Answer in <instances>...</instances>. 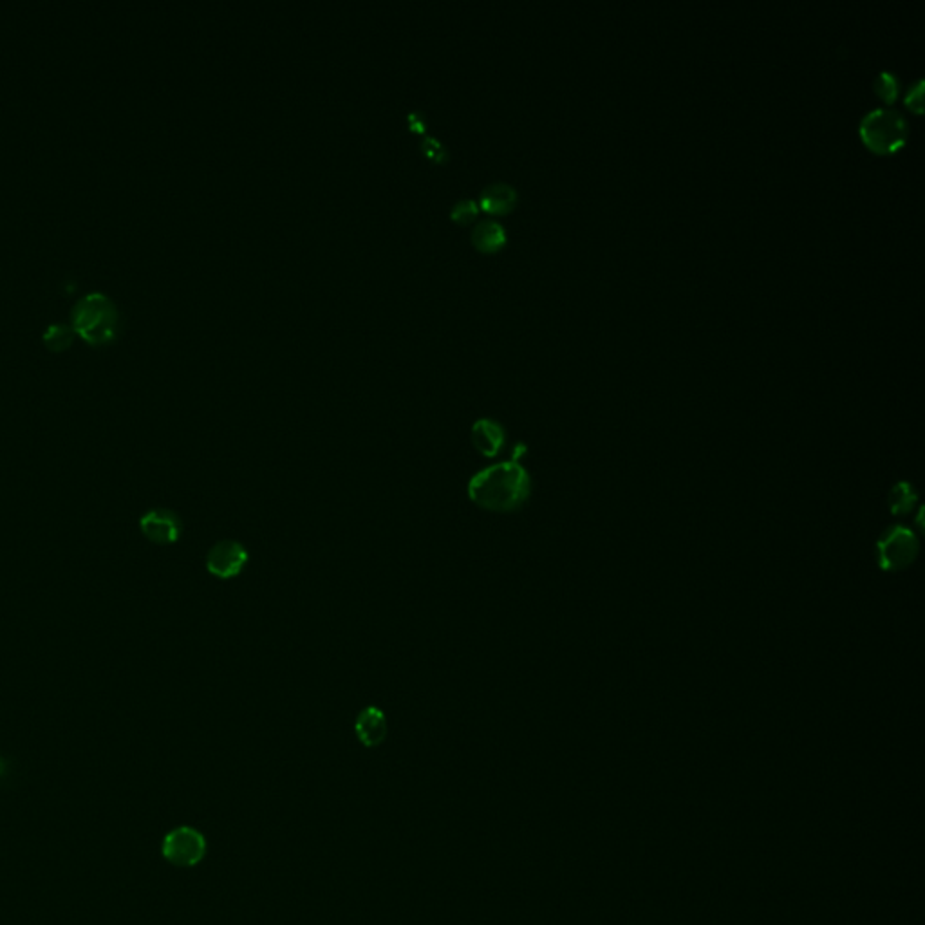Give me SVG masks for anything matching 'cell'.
<instances>
[{
    "label": "cell",
    "instance_id": "cell-1",
    "mask_svg": "<svg viewBox=\"0 0 925 925\" xmlns=\"http://www.w3.org/2000/svg\"><path fill=\"white\" fill-rule=\"evenodd\" d=\"M467 493L472 503L490 512H515L531 496V477L519 459L486 467L468 481Z\"/></svg>",
    "mask_w": 925,
    "mask_h": 925
},
{
    "label": "cell",
    "instance_id": "cell-2",
    "mask_svg": "<svg viewBox=\"0 0 925 925\" xmlns=\"http://www.w3.org/2000/svg\"><path fill=\"white\" fill-rule=\"evenodd\" d=\"M858 134L868 149L879 154L897 152L907 140V123L891 107H879L860 121Z\"/></svg>",
    "mask_w": 925,
    "mask_h": 925
},
{
    "label": "cell",
    "instance_id": "cell-3",
    "mask_svg": "<svg viewBox=\"0 0 925 925\" xmlns=\"http://www.w3.org/2000/svg\"><path fill=\"white\" fill-rule=\"evenodd\" d=\"M918 551L916 533L905 526H893L877 542V561L884 572H902L916 561Z\"/></svg>",
    "mask_w": 925,
    "mask_h": 925
},
{
    "label": "cell",
    "instance_id": "cell-4",
    "mask_svg": "<svg viewBox=\"0 0 925 925\" xmlns=\"http://www.w3.org/2000/svg\"><path fill=\"white\" fill-rule=\"evenodd\" d=\"M161 855L175 868H194L207 855V839L192 826L174 828L163 837Z\"/></svg>",
    "mask_w": 925,
    "mask_h": 925
},
{
    "label": "cell",
    "instance_id": "cell-5",
    "mask_svg": "<svg viewBox=\"0 0 925 925\" xmlns=\"http://www.w3.org/2000/svg\"><path fill=\"white\" fill-rule=\"evenodd\" d=\"M248 549L237 540H219L207 553V572L221 580L235 579L248 564Z\"/></svg>",
    "mask_w": 925,
    "mask_h": 925
},
{
    "label": "cell",
    "instance_id": "cell-6",
    "mask_svg": "<svg viewBox=\"0 0 925 925\" xmlns=\"http://www.w3.org/2000/svg\"><path fill=\"white\" fill-rule=\"evenodd\" d=\"M140 530L152 544H175L183 533V521L174 510L152 508L142 515Z\"/></svg>",
    "mask_w": 925,
    "mask_h": 925
},
{
    "label": "cell",
    "instance_id": "cell-7",
    "mask_svg": "<svg viewBox=\"0 0 925 925\" xmlns=\"http://www.w3.org/2000/svg\"><path fill=\"white\" fill-rule=\"evenodd\" d=\"M470 440L475 450L491 459L498 458L507 445V430L503 423L491 418H479L470 430Z\"/></svg>",
    "mask_w": 925,
    "mask_h": 925
},
{
    "label": "cell",
    "instance_id": "cell-8",
    "mask_svg": "<svg viewBox=\"0 0 925 925\" xmlns=\"http://www.w3.org/2000/svg\"><path fill=\"white\" fill-rule=\"evenodd\" d=\"M354 732L363 747H367V749L380 747L387 737L385 712L375 705L365 707L354 721Z\"/></svg>",
    "mask_w": 925,
    "mask_h": 925
},
{
    "label": "cell",
    "instance_id": "cell-9",
    "mask_svg": "<svg viewBox=\"0 0 925 925\" xmlns=\"http://www.w3.org/2000/svg\"><path fill=\"white\" fill-rule=\"evenodd\" d=\"M517 191L507 181L488 183L479 194V208L491 215H505L517 205Z\"/></svg>",
    "mask_w": 925,
    "mask_h": 925
},
{
    "label": "cell",
    "instance_id": "cell-10",
    "mask_svg": "<svg viewBox=\"0 0 925 925\" xmlns=\"http://www.w3.org/2000/svg\"><path fill=\"white\" fill-rule=\"evenodd\" d=\"M470 239L477 250L490 254V252L501 250L507 244L508 235H507V228L498 219L484 217V219L477 221V224L474 226V230L470 233Z\"/></svg>",
    "mask_w": 925,
    "mask_h": 925
},
{
    "label": "cell",
    "instance_id": "cell-11",
    "mask_svg": "<svg viewBox=\"0 0 925 925\" xmlns=\"http://www.w3.org/2000/svg\"><path fill=\"white\" fill-rule=\"evenodd\" d=\"M888 503H889L891 514L902 517L914 510V507L918 503V493L913 488V484L900 481L891 488L889 496H888Z\"/></svg>",
    "mask_w": 925,
    "mask_h": 925
},
{
    "label": "cell",
    "instance_id": "cell-12",
    "mask_svg": "<svg viewBox=\"0 0 925 925\" xmlns=\"http://www.w3.org/2000/svg\"><path fill=\"white\" fill-rule=\"evenodd\" d=\"M419 147H421V152H423L430 161H434V163H438V165L447 163V161L450 159V150H449V147H447L442 140H438L436 136L425 134V136L421 138Z\"/></svg>",
    "mask_w": 925,
    "mask_h": 925
},
{
    "label": "cell",
    "instance_id": "cell-13",
    "mask_svg": "<svg viewBox=\"0 0 925 925\" xmlns=\"http://www.w3.org/2000/svg\"><path fill=\"white\" fill-rule=\"evenodd\" d=\"M479 205L475 199L472 198H463L459 201H456L450 208V217L454 223L458 224H468L472 223L477 215H479Z\"/></svg>",
    "mask_w": 925,
    "mask_h": 925
},
{
    "label": "cell",
    "instance_id": "cell-14",
    "mask_svg": "<svg viewBox=\"0 0 925 925\" xmlns=\"http://www.w3.org/2000/svg\"><path fill=\"white\" fill-rule=\"evenodd\" d=\"M875 91L877 94L886 101V103H893L898 96V80L895 75H891L889 71H880L877 80H875Z\"/></svg>",
    "mask_w": 925,
    "mask_h": 925
},
{
    "label": "cell",
    "instance_id": "cell-15",
    "mask_svg": "<svg viewBox=\"0 0 925 925\" xmlns=\"http://www.w3.org/2000/svg\"><path fill=\"white\" fill-rule=\"evenodd\" d=\"M905 103L916 114H920L923 110V80H916V84L909 89V93L905 96Z\"/></svg>",
    "mask_w": 925,
    "mask_h": 925
},
{
    "label": "cell",
    "instance_id": "cell-16",
    "mask_svg": "<svg viewBox=\"0 0 925 925\" xmlns=\"http://www.w3.org/2000/svg\"><path fill=\"white\" fill-rule=\"evenodd\" d=\"M407 126L412 133H418V134H426V129H428V121H426V114L423 110H410L407 114Z\"/></svg>",
    "mask_w": 925,
    "mask_h": 925
},
{
    "label": "cell",
    "instance_id": "cell-17",
    "mask_svg": "<svg viewBox=\"0 0 925 925\" xmlns=\"http://www.w3.org/2000/svg\"><path fill=\"white\" fill-rule=\"evenodd\" d=\"M4 770H6V763H4L3 759H0V775L4 774Z\"/></svg>",
    "mask_w": 925,
    "mask_h": 925
}]
</instances>
